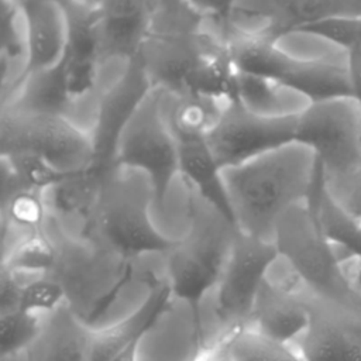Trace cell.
<instances>
[{"mask_svg":"<svg viewBox=\"0 0 361 361\" xmlns=\"http://www.w3.org/2000/svg\"><path fill=\"white\" fill-rule=\"evenodd\" d=\"M48 233L55 244V261L47 275L62 283L69 309L92 326L128 282L133 262L68 233L52 216Z\"/></svg>","mask_w":361,"mask_h":361,"instance_id":"6","label":"cell"},{"mask_svg":"<svg viewBox=\"0 0 361 361\" xmlns=\"http://www.w3.org/2000/svg\"><path fill=\"white\" fill-rule=\"evenodd\" d=\"M78 1L87 6V7H96L102 0H78Z\"/></svg>","mask_w":361,"mask_h":361,"instance_id":"36","label":"cell"},{"mask_svg":"<svg viewBox=\"0 0 361 361\" xmlns=\"http://www.w3.org/2000/svg\"><path fill=\"white\" fill-rule=\"evenodd\" d=\"M66 305V290L51 275H38L24 282L18 309L39 316L49 314Z\"/></svg>","mask_w":361,"mask_h":361,"instance_id":"28","label":"cell"},{"mask_svg":"<svg viewBox=\"0 0 361 361\" xmlns=\"http://www.w3.org/2000/svg\"><path fill=\"white\" fill-rule=\"evenodd\" d=\"M316 175L314 154L296 141L223 168V183L237 228L274 241L278 220L288 209L307 200Z\"/></svg>","mask_w":361,"mask_h":361,"instance_id":"2","label":"cell"},{"mask_svg":"<svg viewBox=\"0 0 361 361\" xmlns=\"http://www.w3.org/2000/svg\"><path fill=\"white\" fill-rule=\"evenodd\" d=\"M310 319L296 341L305 361H361V303L306 295Z\"/></svg>","mask_w":361,"mask_h":361,"instance_id":"15","label":"cell"},{"mask_svg":"<svg viewBox=\"0 0 361 361\" xmlns=\"http://www.w3.org/2000/svg\"><path fill=\"white\" fill-rule=\"evenodd\" d=\"M142 338L134 340L131 344H128L118 355H116L111 361H138V350Z\"/></svg>","mask_w":361,"mask_h":361,"instance_id":"35","label":"cell"},{"mask_svg":"<svg viewBox=\"0 0 361 361\" xmlns=\"http://www.w3.org/2000/svg\"><path fill=\"white\" fill-rule=\"evenodd\" d=\"M138 61L154 89L234 97L237 71L224 38L185 0H155Z\"/></svg>","mask_w":361,"mask_h":361,"instance_id":"1","label":"cell"},{"mask_svg":"<svg viewBox=\"0 0 361 361\" xmlns=\"http://www.w3.org/2000/svg\"><path fill=\"white\" fill-rule=\"evenodd\" d=\"M151 89L138 58L120 66L106 82L89 131L93 145V162L89 171L94 175L103 176L118 166L120 135Z\"/></svg>","mask_w":361,"mask_h":361,"instance_id":"14","label":"cell"},{"mask_svg":"<svg viewBox=\"0 0 361 361\" xmlns=\"http://www.w3.org/2000/svg\"><path fill=\"white\" fill-rule=\"evenodd\" d=\"M17 1L27 48L24 76L58 65L68 49V18L61 0Z\"/></svg>","mask_w":361,"mask_h":361,"instance_id":"17","label":"cell"},{"mask_svg":"<svg viewBox=\"0 0 361 361\" xmlns=\"http://www.w3.org/2000/svg\"><path fill=\"white\" fill-rule=\"evenodd\" d=\"M154 195L148 178L116 166L100 182L90 214L78 237L134 261L149 254H168L178 238L165 235L151 219Z\"/></svg>","mask_w":361,"mask_h":361,"instance_id":"3","label":"cell"},{"mask_svg":"<svg viewBox=\"0 0 361 361\" xmlns=\"http://www.w3.org/2000/svg\"><path fill=\"white\" fill-rule=\"evenodd\" d=\"M235 71L269 78L309 103L351 96L347 52L337 51L322 56H299L279 42L223 31Z\"/></svg>","mask_w":361,"mask_h":361,"instance_id":"5","label":"cell"},{"mask_svg":"<svg viewBox=\"0 0 361 361\" xmlns=\"http://www.w3.org/2000/svg\"><path fill=\"white\" fill-rule=\"evenodd\" d=\"M3 1V47H1V100L13 93L25 73L27 48L24 23L17 0Z\"/></svg>","mask_w":361,"mask_h":361,"instance_id":"25","label":"cell"},{"mask_svg":"<svg viewBox=\"0 0 361 361\" xmlns=\"http://www.w3.org/2000/svg\"><path fill=\"white\" fill-rule=\"evenodd\" d=\"M299 114L259 116L233 97L221 109L206 140L221 169L240 165L295 142Z\"/></svg>","mask_w":361,"mask_h":361,"instance_id":"12","label":"cell"},{"mask_svg":"<svg viewBox=\"0 0 361 361\" xmlns=\"http://www.w3.org/2000/svg\"><path fill=\"white\" fill-rule=\"evenodd\" d=\"M73 106L75 97L65 55L58 65L24 76L13 93L1 100L0 109L58 114L71 118Z\"/></svg>","mask_w":361,"mask_h":361,"instance_id":"20","label":"cell"},{"mask_svg":"<svg viewBox=\"0 0 361 361\" xmlns=\"http://www.w3.org/2000/svg\"><path fill=\"white\" fill-rule=\"evenodd\" d=\"M92 326L68 305L45 314L38 338L24 351L25 361H89Z\"/></svg>","mask_w":361,"mask_h":361,"instance_id":"21","label":"cell"},{"mask_svg":"<svg viewBox=\"0 0 361 361\" xmlns=\"http://www.w3.org/2000/svg\"><path fill=\"white\" fill-rule=\"evenodd\" d=\"M279 258L274 241L235 233L216 286L214 312L223 334L250 327L258 292Z\"/></svg>","mask_w":361,"mask_h":361,"instance_id":"11","label":"cell"},{"mask_svg":"<svg viewBox=\"0 0 361 361\" xmlns=\"http://www.w3.org/2000/svg\"><path fill=\"white\" fill-rule=\"evenodd\" d=\"M237 231L221 212L188 190V230L166 254V281L173 298L189 306L197 331L202 300L216 289Z\"/></svg>","mask_w":361,"mask_h":361,"instance_id":"4","label":"cell"},{"mask_svg":"<svg viewBox=\"0 0 361 361\" xmlns=\"http://www.w3.org/2000/svg\"><path fill=\"white\" fill-rule=\"evenodd\" d=\"M173 299L168 281H149L142 303L117 323L90 331L89 361H111L134 340L142 338L169 309Z\"/></svg>","mask_w":361,"mask_h":361,"instance_id":"18","label":"cell"},{"mask_svg":"<svg viewBox=\"0 0 361 361\" xmlns=\"http://www.w3.org/2000/svg\"><path fill=\"white\" fill-rule=\"evenodd\" d=\"M234 97L250 111L267 117L299 114L309 102L283 85L254 73L235 72Z\"/></svg>","mask_w":361,"mask_h":361,"instance_id":"23","label":"cell"},{"mask_svg":"<svg viewBox=\"0 0 361 361\" xmlns=\"http://www.w3.org/2000/svg\"><path fill=\"white\" fill-rule=\"evenodd\" d=\"M306 295L269 278L262 283L254 303L250 327L281 343H296L309 324Z\"/></svg>","mask_w":361,"mask_h":361,"instance_id":"19","label":"cell"},{"mask_svg":"<svg viewBox=\"0 0 361 361\" xmlns=\"http://www.w3.org/2000/svg\"><path fill=\"white\" fill-rule=\"evenodd\" d=\"M176 141L179 149V180L188 190L195 192L234 223L221 168L207 144L206 135L176 138Z\"/></svg>","mask_w":361,"mask_h":361,"instance_id":"22","label":"cell"},{"mask_svg":"<svg viewBox=\"0 0 361 361\" xmlns=\"http://www.w3.org/2000/svg\"><path fill=\"white\" fill-rule=\"evenodd\" d=\"M162 92L164 118L175 138L206 135L230 99L206 94H172Z\"/></svg>","mask_w":361,"mask_h":361,"instance_id":"24","label":"cell"},{"mask_svg":"<svg viewBox=\"0 0 361 361\" xmlns=\"http://www.w3.org/2000/svg\"><path fill=\"white\" fill-rule=\"evenodd\" d=\"M298 35L317 38L334 45L338 51L348 52L361 47V16L329 18L303 28Z\"/></svg>","mask_w":361,"mask_h":361,"instance_id":"29","label":"cell"},{"mask_svg":"<svg viewBox=\"0 0 361 361\" xmlns=\"http://www.w3.org/2000/svg\"><path fill=\"white\" fill-rule=\"evenodd\" d=\"M231 361H305L292 344L262 336L251 327L223 334Z\"/></svg>","mask_w":361,"mask_h":361,"instance_id":"26","label":"cell"},{"mask_svg":"<svg viewBox=\"0 0 361 361\" xmlns=\"http://www.w3.org/2000/svg\"><path fill=\"white\" fill-rule=\"evenodd\" d=\"M24 281L21 275L1 265L0 271V314L18 309Z\"/></svg>","mask_w":361,"mask_h":361,"instance_id":"31","label":"cell"},{"mask_svg":"<svg viewBox=\"0 0 361 361\" xmlns=\"http://www.w3.org/2000/svg\"><path fill=\"white\" fill-rule=\"evenodd\" d=\"M155 0H102L94 7L97 55L102 68L138 58L148 35Z\"/></svg>","mask_w":361,"mask_h":361,"instance_id":"16","label":"cell"},{"mask_svg":"<svg viewBox=\"0 0 361 361\" xmlns=\"http://www.w3.org/2000/svg\"><path fill=\"white\" fill-rule=\"evenodd\" d=\"M161 99L162 92L152 87L138 104L120 135L117 165L144 173L154 206L164 210L171 188L179 179V149L164 118Z\"/></svg>","mask_w":361,"mask_h":361,"instance_id":"9","label":"cell"},{"mask_svg":"<svg viewBox=\"0 0 361 361\" xmlns=\"http://www.w3.org/2000/svg\"><path fill=\"white\" fill-rule=\"evenodd\" d=\"M333 199L354 219L361 221V166L343 180L326 183Z\"/></svg>","mask_w":361,"mask_h":361,"instance_id":"30","label":"cell"},{"mask_svg":"<svg viewBox=\"0 0 361 361\" xmlns=\"http://www.w3.org/2000/svg\"><path fill=\"white\" fill-rule=\"evenodd\" d=\"M197 11L204 14L219 30H221L230 17L237 0H185Z\"/></svg>","mask_w":361,"mask_h":361,"instance_id":"32","label":"cell"},{"mask_svg":"<svg viewBox=\"0 0 361 361\" xmlns=\"http://www.w3.org/2000/svg\"><path fill=\"white\" fill-rule=\"evenodd\" d=\"M192 361H231L224 337L221 336L214 344L203 347Z\"/></svg>","mask_w":361,"mask_h":361,"instance_id":"34","label":"cell"},{"mask_svg":"<svg viewBox=\"0 0 361 361\" xmlns=\"http://www.w3.org/2000/svg\"><path fill=\"white\" fill-rule=\"evenodd\" d=\"M274 243L310 293L341 303H361V293L337 248L324 237L306 203L295 204L281 216Z\"/></svg>","mask_w":361,"mask_h":361,"instance_id":"7","label":"cell"},{"mask_svg":"<svg viewBox=\"0 0 361 361\" xmlns=\"http://www.w3.org/2000/svg\"><path fill=\"white\" fill-rule=\"evenodd\" d=\"M351 97L358 106L361 114V47H355L347 52Z\"/></svg>","mask_w":361,"mask_h":361,"instance_id":"33","label":"cell"},{"mask_svg":"<svg viewBox=\"0 0 361 361\" xmlns=\"http://www.w3.org/2000/svg\"><path fill=\"white\" fill-rule=\"evenodd\" d=\"M44 317L20 309L0 314V355L4 360L23 354L39 336Z\"/></svg>","mask_w":361,"mask_h":361,"instance_id":"27","label":"cell"},{"mask_svg":"<svg viewBox=\"0 0 361 361\" xmlns=\"http://www.w3.org/2000/svg\"><path fill=\"white\" fill-rule=\"evenodd\" d=\"M296 142L312 149L326 183L361 166V114L351 96L309 103L298 117Z\"/></svg>","mask_w":361,"mask_h":361,"instance_id":"10","label":"cell"},{"mask_svg":"<svg viewBox=\"0 0 361 361\" xmlns=\"http://www.w3.org/2000/svg\"><path fill=\"white\" fill-rule=\"evenodd\" d=\"M361 16V0H237L223 30L281 42L336 17Z\"/></svg>","mask_w":361,"mask_h":361,"instance_id":"13","label":"cell"},{"mask_svg":"<svg viewBox=\"0 0 361 361\" xmlns=\"http://www.w3.org/2000/svg\"><path fill=\"white\" fill-rule=\"evenodd\" d=\"M31 155L62 178L90 169V134L58 114L0 109V155Z\"/></svg>","mask_w":361,"mask_h":361,"instance_id":"8","label":"cell"}]
</instances>
